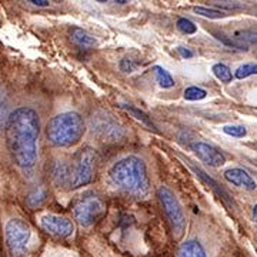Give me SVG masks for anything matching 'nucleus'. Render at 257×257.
Instances as JSON below:
<instances>
[{"instance_id":"obj_15","label":"nucleus","mask_w":257,"mask_h":257,"mask_svg":"<svg viewBox=\"0 0 257 257\" xmlns=\"http://www.w3.org/2000/svg\"><path fill=\"white\" fill-rule=\"evenodd\" d=\"M192 169H193V170H194V173H196V175L199 176V177L202 179V180H203V182H204V183L209 184V186H210L211 189H213L214 192L217 193L219 196H220L221 199H224L226 202H230V196H229V194H227V193L224 192V190L221 189L220 186H219V184L216 183V182H214V180H213L211 177H209V176L206 175V173L203 172L202 169H199V167H194V166H192Z\"/></svg>"},{"instance_id":"obj_4","label":"nucleus","mask_w":257,"mask_h":257,"mask_svg":"<svg viewBox=\"0 0 257 257\" xmlns=\"http://www.w3.org/2000/svg\"><path fill=\"white\" fill-rule=\"evenodd\" d=\"M33 229L28 221L13 217L5 226V241L12 257H26L32 248Z\"/></svg>"},{"instance_id":"obj_30","label":"nucleus","mask_w":257,"mask_h":257,"mask_svg":"<svg viewBox=\"0 0 257 257\" xmlns=\"http://www.w3.org/2000/svg\"><path fill=\"white\" fill-rule=\"evenodd\" d=\"M28 3L36 6V8H47V6H50V2H47V0H33V2H28Z\"/></svg>"},{"instance_id":"obj_31","label":"nucleus","mask_w":257,"mask_h":257,"mask_svg":"<svg viewBox=\"0 0 257 257\" xmlns=\"http://www.w3.org/2000/svg\"><path fill=\"white\" fill-rule=\"evenodd\" d=\"M253 217H254V221L257 223V204L253 207Z\"/></svg>"},{"instance_id":"obj_22","label":"nucleus","mask_w":257,"mask_h":257,"mask_svg":"<svg viewBox=\"0 0 257 257\" xmlns=\"http://www.w3.org/2000/svg\"><path fill=\"white\" fill-rule=\"evenodd\" d=\"M253 74H257V64L247 63V64H243V66H240L239 69L236 70L234 76L241 80V79H246V77H248V76H253Z\"/></svg>"},{"instance_id":"obj_25","label":"nucleus","mask_w":257,"mask_h":257,"mask_svg":"<svg viewBox=\"0 0 257 257\" xmlns=\"http://www.w3.org/2000/svg\"><path fill=\"white\" fill-rule=\"evenodd\" d=\"M223 132L226 133V135H229L231 138H244L246 135H247V132H246V128L243 127V126H224L223 127Z\"/></svg>"},{"instance_id":"obj_28","label":"nucleus","mask_w":257,"mask_h":257,"mask_svg":"<svg viewBox=\"0 0 257 257\" xmlns=\"http://www.w3.org/2000/svg\"><path fill=\"white\" fill-rule=\"evenodd\" d=\"M216 6H219V8H221V9H239V8H241V5H239V3H230V2H217L216 3Z\"/></svg>"},{"instance_id":"obj_13","label":"nucleus","mask_w":257,"mask_h":257,"mask_svg":"<svg viewBox=\"0 0 257 257\" xmlns=\"http://www.w3.org/2000/svg\"><path fill=\"white\" fill-rule=\"evenodd\" d=\"M179 257H207L206 250L196 240H187L179 247Z\"/></svg>"},{"instance_id":"obj_7","label":"nucleus","mask_w":257,"mask_h":257,"mask_svg":"<svg viewBox=\"0 0 257 257\" xmlns=\"http://www.w3.org/2000/svg\"><path fill=\"white\" fill-rule=\"evenodd\" d=\"M157 196H159L160 203L165 209L166 216L169 219L173 237L175 240H180L183 237L184 229H186V216L182 209V204L179 203L175 194L165 186H160L157 189Z\"/></svg>"},{"instance_id":"obj_18","label":"nucleus","mask_w":257,"mask_h":257,"mask_svg":"<svg viewBox=\"0 0 257 257\" xmlns=\"http://www.w3.org/2000/svg\"><path fill=\"white\" fill-rule=\"evenodd\" d=\"M121 107H123L124 110H127L128 113L132 114V116H135L136 119L140 120V121H142L143 124H146L149 128H152V130H156V126H155V123L152 121V119H150V117H149V116H147L146 113H145L143 110H140V109L135 107V106H130V104H123Z\"/></svg>"},{"instance_id":"obj_26","label":"nucleus","mask_w":257,"mask_h":257,"mask_svg":"<svg viewBox=\"0 0 257 257\" xmlns=\"http://www.w3.org/2000/svg\"><path fill=\"white\" fill-rule=\"evenodd\" d=\"M217 39L221 40L223 43H226L227 46L236 47V49H240V50H246V47H247L244 43H240V42H236V40H230V39H227L226 36H223V35H217Z\"/></svg>"},{"instance_id":"obj_9","label":"nucleus","mask_w":257,"mask_h":257,"mask_svg":"<svg viewBox=\"0 0 257 257\" xmlns=\"http://www.w3.org/2000/svg\"><path fill=\"white\" fill-rule=\"evenodd\" d=\"M93 132L103 139L104 142H119L124 138V132L111 117L107 116H96L92 120Z\"/></svg>"},{"instance_id":"obj_21","label":"nucleus","mask_w":257,"mask_h":257,"mask_svg":"<svg viewBox=\"0 0 257 257\" xmlns=\"http://www.w3.org/2000/svg\"><path fill=\"white\" fill-rule=\"evenodd\" d=\"M206 96H207V92L200 89V87H196V86L187 87V89L184 90V99H186V100H202Z\"/></svg>"},{"instance_id":"obj_19","label":"nucleus","mask_w":257,"mask_h":257,"mask_svg":"<svg viewBox=\"0 0 257 257\" xmlns=\"http://www.w3.org/2000/svg\"><path fill=\"white\" fill-rule=\"evenodd\" d=\"M213 73L214 76L223 83H230L233 80V74H231V70H230L229 67L226 66V64L223 63H217L213 66Z\"/></svg>"},{"instance_id":"obj_1","label":"nucleus","mask_w":257,"mask_h":257,"mask_svg":"<svg viewBox=\"0 0 257 257\" xmlns=\"http://www.w3.org/2000/svg\"><path fill=\"white\" fill-rule=\"evenodd\" d=\"M40 119L35 109L19 107L8 117L5 126L6 146L12 162L26 177H32L37 165V142Z\"/></svg>"},{"instance_id":"obj_5","label":"nucleus","mask_w":257,"mask_h":257,"mask_svg":"<svg viewBox=\"0 0 257 257\" xmlns=\"http://www.w3.org/2000/svg\"><path fill=\"white\" fill-rule=\"evenodd\" d=\"M70 166V183L69 189H79L82 186L92 183L96 176L97 153L92 147H84L79 150L69 162Z\"/></svg>"},{"instance_id":"obj_6","label":"nucleus","mask_w":257,"mask_h":257,"mask_svg":"<svg viewBox=\"0 0 257 257\" xmlns=\"http://www.w3.org/2000/svg\"><path fill=\"white\" fill-rule=\"evenodd\" d=\"M73 214L80 226L90 227L106 214V203L97 194L87 193L74 203Z\"/></svg>"},{"instance_id":"obj_27","label":"nucleus","mask_w":257,"mask_h":257,"mask_svg":"<svg viewBox=\"0 0 257 257\" xmlns=\"http://www.w3.org/2000/svg\"><path fill=\"white\" fill-rule=\"evenodd\" d=\"M135 67H136V64L133 63V60H130V59H123V60L120 62V69H121L123 72H126V73L133 72Z\"/></svg>"},{"instance_id":"obj_20","label":"nucleus","mask_w":257,"mask_h":257,"mask_svg":"<svg viewBox=\"0 0 257 257\" xmlns=\"http://www.w3.org/2000/svg\"><path fill=\"white\" fill-rule=\"evenodd\" d=\"M193 10H194V13H197L200 16H204V18L209 19H221L226 16V13L221 12V10L209 9V8H203V6H196Z\"/></svg>"},{"instance_id":"obj_3","label":"nucleus","mask_w":257,"mask_h":257,"mask_svg":"<svg viewBox=\"0 0 257 257\" xmlns=\"http://www.w3.org/2000/svg\"><path fill=\"white\" fill-rule=\"evenodd\" d=\"M86 132V124L80 114L67 111L57 114L47 123L46 136L55 147H70L79 143Z\"/></svg>"},{"instance_id":"obj_24","label":"nucleus","mask_w":257,"mask_h":257,"mask_svg":"<svg viewBox=\"0 0 257 257\" xmlns=\"http://www.w3.org/2000/svg\"><path fill=\"white\" fill-rule=\"evenodd\" d=\"M177 28H179L180 32H183L186 35H193L197 30V28L194 26V23H193L192 20H189V19L186 18H180L177 20Z\"/></svg>"},{"instance_id":"obj_14","label":"nucleus","mask_w":257,"mask_h":257,"mask_svg":"<svg viewBox=\"0 0 257 257\" xmlns=\"http://www.w3.org/2000/svg\"><path fill=\"white\" fill-rule=\"evenodd\" d=\"M70 39L77 46L84 47V49H90L96 45V39L80 28H73L70 30Z\"/></svg>"},{"instance_id":"obj_11","label":"nucleus","mask_w":257,"mask_h":257,"mask_svg":"<svg viewBox=\"0 0 257 257\" xmlns=\"http://www.w3.org/2000/svg\"><path fill=\"white\" fill-rule=\"evenodd\" d=\"M224 177L229 183L234 184L237 187H243L246 190H254L257 187L254 179L243 169H229L224 172Z\"/></svg>"},{"instance_id":"obj_2","label":"nucleus","mask_w":257,"mask_h":257,"mask_svg":"<svg viewBox=\"0 0 257 257\" xmlns=\"http://www.w3.org/2000/svg\"><path fill=\"white\" fill-rule=\"evenodd\" d=\"M110 179L119 189L130 196L143 199L149 194L150 182L146 165L139 157L127 156L114 163L110 169Z\"/></svg>"},{"instance_id":"obj_23","label":"nucleus","mask_w":257,"mask_h":257,"mask_svg":"<svg viewBox=\"0 0 257 257\" xmlns=\"http://www.w3.org/2000/svg\"><path fill=\"white\" fill-rule=\"evenodd\" d=\"M8 99H6V94L3 93L2 87H0V128L3 126H6V121H8Z\"/></svg>"},{"instance_id":"obj_8","label":"nucleus","mask_w":257,"mask_h":257,"mask_svg":"<svg viewBox=\"0 0 257 257\" xmlns=\"http://www.w3.org/2000/svg\"><path fill=\"white\" fill-rule=\"evenodd\" d=\"M40 227L47 231L49 234L59 237V239H66L72 236L74 231V226L72 221L62 216L56 214H45L40 217Z\"/></svg>"},{"instance_id":"obj_16","label":"nucleus","mask_w":257,"mask_h":257,"mask_svg":"<svg viewBox=\"0 0 257 257\" xmlns=\"http://www.w3.org/2000/svg\"><path fill=\"white\" fill-rule=\"evenodd\" d=\"M46 199L47 190L43 186H40V187H36L35 190H32V192L29 193L26 202H28L30 207H39V206H42L43 203L46 202Z\"/></svg>"},{"instance_id":"obj_12","label":"nucleus","mask_w":257,"mask_h":257,"mask_svg":"<svg viewBox=\"0 0 257 257\" xmlns=\"http://www.w3.org/2000/svg\"><path fill=\"white\" fill-rule=\"evenodd\" d=\"M52 180L59 187H69L70 183V166L69 162L56 160L52 166Z\"/></svg>"},{"instance_id":"obj_10","label":"nucleus","mask_w":257,"mask_h":257,"mask_svg":"<svg viewBox=\"0 0 257 257\" xmlns=\"http://www.w3.org/2000/svg\"><path fill=\"white\" fill-rule=\"evenodd\" d=\"M193 152L197 155V157L207 163L209 166H213V167H219V166H223L226 163V157L221 153L220 150H217L216 147L210 146L207 143H203V142H197L192 146Z\"/></svg>"},{"instance_id":"obj_17","label":"nucleus","mask_w":257,"mask_h":257,"mask_svg":"<svg viewBox=\"0 0 257 257\" xmlns=\"http://www.w3.org/2000/svg\"><path fill=\"white\" fill-rule=\"evenodd\" d=\"M153 70H155V74H156V80L157 83L163 87V89H170V87H173L175 86V80H173V77L170 76V73L163 69L162 66H155L153 67Z\"/></svg>"},{"instance_id":"obj_29","label":"nucleus","mask_w":257,"mask_h":257,"mask_svg":"<svg viewBox=\"0 0 257 257\" xmlns=\"http://www.w3.org/2000/svg\"><path fill=\"white\" fill-rule=\"evenodd\" d=\"M177 52H179L180 56L184 57V59H190V57H193V52L190 49H187V47H179Z\"/></svg>"}]
</instances>
